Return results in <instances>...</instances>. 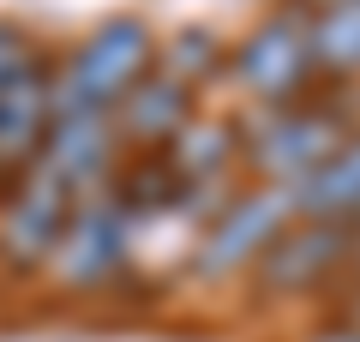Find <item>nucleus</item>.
I'll use <instances>...</instances> for the list:
<instances>
[{
	"label": "nucleus",
	"mask_w": 360,
	"mask_h": 342,
	"mask_svg": "<svg viewBox=\"0 0 360 342\" xmlns=\"http://www.w3.org/2000/svg\"><path fill=\"white\" fill-rule=\"evenodd\" d=\"M354 132L360 127L342 108H330V102H276V108L258 114L252 139H240V163L258 180H270V186H300Z\"/></svg>",
	"instance_id": "obj_1"
},
{
	"label": "nucleus",
	"mask_w": 360,
	"mask_h": 342,
	"mask_svg": "<svg viewBox=\"0 0 360 342\" xmlns=\"http://www.w3.org/2000/svg\"><path fill=\"white\" fill-rule=\"evenodd\" d=\"M156 66V37L144 18H103L72 54L60 61V108L115 114L127 90Z\"/></svg>",
	"instance_id": "obj_2"
},
{
	"label": "nucleus",
	"mask_w": 360,
	"mask_h": 342,
	"mask_svg": "<svg viewBox=\"0 0 360 342\" xmlns=\"http://www.w3.org/2000/svg\"><path fill=\"white\" fill-rule=\"evenodd\" d=\"M132 222L139 216L115 198V186L78 198L72 216H66V228H60V241H54V253H49V265H42V277L54 289H66V294L108 289L132 258Z\"/></svg>",
	"instance_id": "obj_3"
},
{
	"label": "nucleus",
	"mask_w": 360,
	"mask_h": 342,
	"mask_svg": "<svg viewBox=\"0 0 360 342\" xmlns=\"http://www.w3.org/2000/svg\"><path fill=\"white\" fill-rule=\"evenodd\" d=\"M295 216H300L295 186H270V180H264V186L234 192V198L205 222V234H198V246H193V277H198V282H222V277L252 270L258 258L270 253V241H276Z\"/></svg>",
	"instance_id": "obj_4"
},
{
	"label": "nucleus",
	"mask_w": 360,
	"mask_h": 342,
	"mask_svg": "<svg viewBox=\"0 0 360 342\" xmlns=\"http://www.w3.org/2000/svg\"><path fill=\"white\" fill-rule=\"evenodd\" d=\"M234 78H240L246 96H258L264 108L276 102H300V90L319 78V61H312V18L300 13H276L229 54Z\"/></svg>",
	"instance_id": "obj_5"
},
{
	"label": "nucleus",
	"mask_w": 360,
	"mask_h": 342,
	"mask_svg": "<svg viewBox=\"0 0 360 342\" xmlns=\"http://www.w3.org/2000/svg\"><path fill=\"white\" fill-rule=\"evenodd\" d=\"M72 192L49 175V168H30L25 180L0 192V265L13 277H37L49 265L54 241H60L66 216H72Z\"/></svg>",
	"instance_id": "obj_6"
},
{
	"label": "nucleus",
	"mask_w": 360,
	"mask_h": 342,
	"mask_svg": "<svg viewBox=\"0 0 360 342\" xmlns=\"http://www.w3.org/2000/svg\"><path fill=\"white\" fill-rule=\"evenodd\" d=\"M54 120H60V66L49 54H37L13 84L0 90V186L25 180L42 163Z\"/></svg>",
	"instance_id": "obj_7"
},
{
	"label": "nucleus",
	"mask_w": 360,
	"mask_h": 342,
	"mask_svg": "<svg viewBox=\"0 0 360 342\" xmlns=\"http://www.w3.org/2000/svg\"><path fill=\"white\" fill-rule=\"evenodd\" d=\"M342 265H348V228L295 216V222L270 241V253L252 265V282H258L264 300H300V294H312L319 282H330Z\"/></svg>",
	"instance_id": "obj_8"
},
{
	"label": "nucleus",
	"mask_w": 360,
	"mask_h": 342,
	"mask_svg": "<svg viewBox=\"0 0 360 342\" xmlns=\"http://www.w3.org/2000/svg\"><path fill=\"white\" fill-rule=\"evenodd\" d=\"M54 180H60L72 198H90V192H108L120 175V132H115V114H84V108H60L49 132V151L42 163Z\"/></svg>",
	"instance_id": "obj_9"
},
{
	"label": "nucleus",
	"mask_w": 360,
	"mask_h": 342,
	"mask_svg": "<svg viewBox=\"0 0 360 342\" xmlns=\"http://www.w3.org/2000/svg\"><path fill=\"white\" fill-rule=\"evenodd\" d=\"M193 114H198L193 108V90L180 84L174 72L150 66V72L127 90V102L115 108V132H120V144H127L132 156H144V151H168Z\"/></svg>",
	"instance_id": "obj_10"
},
{
	"label": "nucleus",
	"mask_w": 360,
	"mask_h": 342,
	"mask_svg": "<svg viewBox=\"0 0 360 342\" xmlns=\"http://www.w3.org/2000/svg\"><path fill=\"white\" fill-rule=\"evenodd\" d=\"M295 204L300 216H312V222H354L360 216V132L342 144V151H330V163H319L307 180L295 186Z\"/></svg>",
	"instance_id": "obj_11"
},
{
	"label": "nucleus",
	"mask_w": 360,
	"mask_h": 342,
	"mask_svg": "<svg viewBox=\"0 0 360 342\" xmlns=\"http://www.w3.org/2000/svg\"><path fill=\"white\" fill-rule=\"evenodd\" d=\"M312 18V61L330 78H360V0H342V6H324Z\"/></svg>",
	"instance_id": "obj_12"
},
{
	"label": "nucleus",
	"mask_w": 360,
	"mask_h": 342,
	"mask_svg": "<svg viewBox=\"0 0 360 342\" xmlns=\"http://www.w3.org/2000/svg\"><path fill=\"white\" fill-rule=\"evenodd\" d=\"M156 61H162V72H174L186 90H198L210 72H222V42H217V30L186 25V30H174V37H168V49L156 54Z\"/></svg>",
	"instance_id": "obj_13"
},
{
	"label": "nucleus",
	"mask_w": 360,
	"mask_h": 342,
	"mask_svg": "<svg viewBox=\"0 0 360 342\" xmlns=\"http://www.w3.org/2000/svg\"><path fill=\"white\" fill-rule=\"evenodd\" d=\"M37 61V42H30V30L25 25H13V18H0V90L13 84L25 66Z\"/></svg>",
	"instance_id": "obj_14"
},
{
	"label": "nucleus",
	"mask_w": 360,
	"mask_h": 342,
	"mask_svg": "<svg viewBox=\"0 0 360 342\" xmlns=\"http://www.w3.org/2000/svg\"><path fill=\"white\" fill-rule=\"evenodd\" d=\"M300 342H360V318L354 312H336V318H324V324H312Z\"/></svg>",
	"instance_id": "obj_15"
},
{
	"label": "nucleus",
	"mask_w": 360,
	"mask_h": 342,
	"mask_svg": "<svg viewBox=\"0 0 360 342\" xmlns=\"http://www.w3.org/2000/svg\"><path fill=\"white\" fill-rule=\"evenodd\" d=\"M348 265L360 270V216H354V222H348Z\"/></svg>",
	"instance_id": "obj_16"
},
{
	"label": "nucleus",
	"mask_w": 360,
	"mask_h": 342,
	"mask_svg": "<svg viewBox=\"0 0 360 342\" xmlns=\"http://www.w3.org/2000/svg\"><path fill=\"white\" fill-rule=\"evenodd\" d=\"M324 6H342V0H300V13H324Z\"/></svg>",
	"instance_id": "obj_17"
},
{
	"label": "nucleus",
	"mask_w": 360,
	"mask_h": 342,
	"mask_svg": "<svg viewBox=\"0 0 360 342\" xmlns=\"http://www.w3.org/2000/svg\"><path fill=\"white\" fill-rule=\"evenodd\" d=\"M342 312H354V318H360V282H354V294H348V306H342Z\"/></svg>",
	"instance_id": "obj_18"
}]
</instances>
